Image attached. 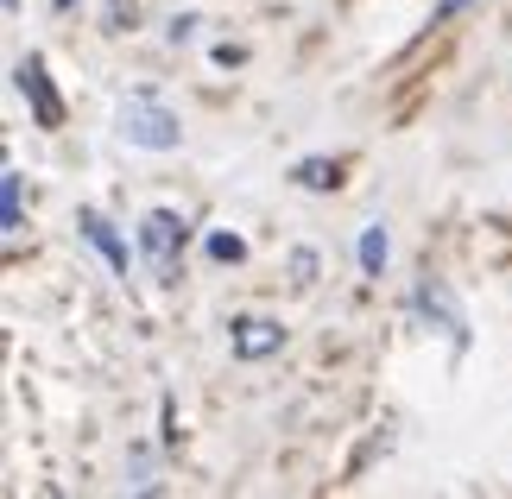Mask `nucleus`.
<instances>
[{
	"label": "nucleus",
	"mask_w": 512,
	"mask_h": 499,
	"mask_svg": "<svg viewBox=\"0 0 512 499\" xmlns=\"http://www.w3.org/2000/svg\"><path fill=\"white\" fill-rule=\"evenodd\" d=\"M121 139L127 146H146V152H171L177 139H184V127H177V114L159 108V102H127L121 108Z\"/></svg>",
	"instance_id": "f257e3e1"
},
{
	"label": "nucleus",
	"mask_w": 512,
	"mask_h": 499,
	"mask_svg": "<svg viewBox=\"0 0 512 499\" xmlns=\"http://www.w3.org/2000/svg\"><path fill=\"white\" fill-rule=\"evenodd\" d=\"M209 253H215V259H241V241H234V234H215Z\"/></svg>",
	"instance_id": "1a4fd4ad"
},
{
	"label": "nucleus",
	"mask_w": 512,
	"mask_h": 499,
	"mask_svg": "<svg viewBox=\"0 0 512 499\" xmlns=\"http://www.w3.org/2000/svg\"><path fill=\"white\" fill-rule=\"evenodd\" d=\"M13 83H19V95L32 102L38 127H57V121H64V108H57V95H51V83H45V57H26V64L13 70Z\"/></svg>",
	"instance_id": "7ed1b4c3"
},
{
	"label": "nucleus",
	"mask_w": 512,
	"mask_h": 499,
	"mask_svg": "<svg viewBox=\"0 0 512 499\" xmlns=\"http://www.w3.org/2000/svg\"><path fill=\"white\" fill-rule=\"evenodd\" d=\"M57 7H70V0H57Z\"/></svg>",
	"instance_id": "9b49d317"
},
{
	"label": "nucleus",
	"mask_w": 512,
	"mask_h": 499,
	"mask_svg": "<svg viewBox=\"0 0 512 499\" xmlns=\"http://www.w3.org/2000/svg\"><path fill=\"white\" fill-rule=\"evenodd\" d=\"M462 7H475V0H437V19H449V13H462Z\"/></svg>",
	"instance_id": "9d476101"
},
{
	"label": "nucleus",
	"mask_w": 512,
	"mask_h": 499,
	"mask_svg": "<svg viewBox=\"0 0 512 499\" xmlns=\"http://www.w3.org/2000/svg\"><path fill=\"white\" fill-rule=\"evenodd\" d=\"M140 247H146V259H152L159 272H171L177 247H184V222H177L171 209H152V215H146V228H140Z\"/></svg>",
	"instance_id": "f03ea898"
},
{
	"label": "nucleus",
	"mask_w": 512,
	"mask_h": 499,
	"mask_svg": "<svg viewBox=\"0 0 512 499\" xmlns=\"http://www.w3.org/2000/svg\"><path fill=\"white\" fill-rule=\"evenodd\" d=\"M386 266V228L373 222L367 234H361V272H380Z\"/></svg>",
	"instance_id": "6e6552de"
},
{
	"label": "nucleus",
	"mask_w": 512,
	"mask_h": 499,
	"mask_svg": "<svg viewBox=\"0 0 512 499\" xmlns=\"http://www.w3.org/2000/svg\"><path fill=\"white\" fill-rule=\"evenodd\" d=\"M83 234H89V241L108 253V266H114V272H127V247H121V234H114V228H108L95 209H83Z\"/></svg>",
	"instance_id": "39448f33"
},
{
	"label": "nucleus",
	"mask_w": 512,
	"mask_h": 499,
	"mask_svg": "<svg viewBox=\"0 0 512 499\" xmlns=\"http://www.w3.org/2000/svg\"><path fill=\"white\" fill-rule=\"evenodd\" d=\"M298 184L304 190H336L342 177H336V165H323V158H304V165H298Z\"/></svg>",
	"instance_id": "0eeeda50"
},
{
	"label": "nucleus",
	"mask_w": 512,
	"mask_h": 499,
	"mask_svg": "<svg viewBox=\"0 0 512 499\" xmlns=\"http://www.w3.org/2000/svg\"><path fill=\"white\" fill-rule=\"evenodd\" d=\"M279 342L285 335H279V323H266V316H241V323H234V354H241V361H260V354H272Z\"/></svg>",
	"instance_id": "20e7f679"
},
{
	"label": "nucleus",
	"mask_w": 512,
	"mask_h": 499,
	"mask_svg": "<svg viewBox=\"0 0 512 499\" xmlns=\"http://www.w3.org/2000/svg\"><path fill=\"white\" fill-rule=\"evenodd\" d=\"M19 196H26V177L7 171V177H0V228H7V241L19 234Z\"/></svg>",
	"instance_id": "423d86ee"
}]
</instances>
